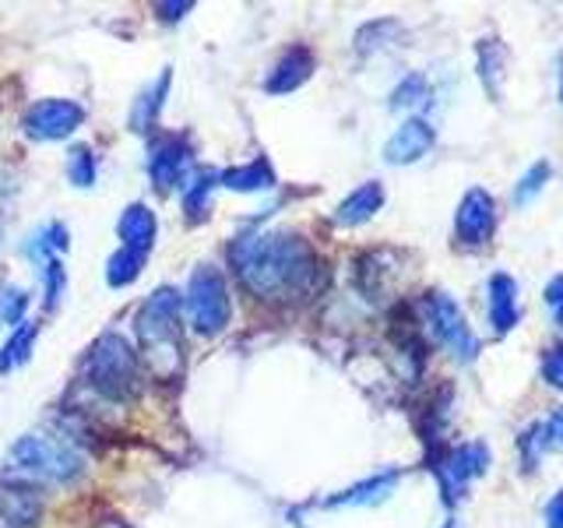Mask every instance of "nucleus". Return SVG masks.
Instances as JSON below:
<instances>
[{
  "label": "nucleus",
  "mask_w": 563,
  "mask_h": 528,
  "mask_svg": "<svg viewBox=\"0 0 563 528\" xmlns=\"http://www.w3.org/2000/svg\"><path fill=\"white\" fill-rule=\"evenodd\" d=\"M43 501L29 486H0V525L4 528H40Z\"/></svg>",
  "instance_id": "nucleus-14"
},
{
  "label": "nucleus",
  "mask_w": 563,
  "mask_h": 528,
  "mask_svg": "<svg viewBox=\"0 0 563 528\" xmlns=\"http://www.w3.org/2000/svg\"><path fill=\"white\" fill-rule=\"evenodd\" d=\"M233 264L243 289L261 304H296L321 286V261L313 246L289 229L240 240Z\"/></svg>",
  "instance_id": "nucleus-1"
},
{
  "label": "nucleus",
  "mask_w": 563,
  "mask_h": 528,
  "mask_svg": "<svg viewBox=\"0 0 563 528\" xmlns=\"http://www.w3.org/2000/svg\"><path fill=\"white\" fill-rule=\"evenodd\" d=\"M419 317H422V324H427V331L433 334V342L444 345L457 363L479 360L483 342H479V334L472 331L465 310L457 307V299H451L448 293H440V289L422 293Z\"/></svg>",
  "instance_id": "nucleus-5"
},
{
  "label": "nucleus",
  "mask_w": 563,
  "mask_h": 528,
  "mask_svg": "<svg viewBox=\"0 0 563 528\" xmlns=\"http://www.w3.org/2000/svg\"><path fill=\"white\" fill-rule=\"evenodd\" d=\"M317 70V57H313V50L310 46H289L282 57L272 64V70L264 75V92L268 96H289V92H296L299 85H307L310 81V75Z\"/></svg>",
  "instance_id": "nucleus-13"
},
{
  "label": "nucleus",
  "mask_w": 563,
  "mask_h": 528,
  "mask_svg": "<svg viewBox=\"0 0 563 528\" xmlns=\"http://www.w3.org/2000/svg\"><path fill=\"white\" fill-rule=\"evenodd\" d=\"M387 194H384V184L380 180H366L360 184L356 190L349 194V198L334 208V226H345V229H356V226H366L369 219L377 216V211L384 208Z\"/></svg>",
  "instance_id": "nucleus-15"
},
{
  "label": "nucleus",
  "mask_w": 563,
  "mask_h": 528,
  "mask_svg": "<svg viewBox=\"0 0 563 528\" xmlns=\"http://www.w3.org/2000/svg\"><path fill=\"white\" fill-rule=\"evenodd\" d=\"M387 32H398V22H391V18H387V22L363 25L360 35H356V53H360V57H369V53H377L380 46H387V40H384Z\"/></svg>",
  "instance_id": "nucleus-31"
},
{
  "label": "nucleus",
  "mask_w": 563,
  "mask_h": 528,
  "mask_svg": "<svg viewBox=\"0 0 563 528\" xmlns=\"http://www.w3.org/2000/svg\"><path fill=\"white\" fill-rule=\"evenodd\" d=\"M190 8H194L190 0H176V4H155V18H163V22H180V18Z\"/></svg>",
  "instance_id": "nucleus-36"
},
{
  "label": "nucleus",
  "mask_w": 563,
  "mask_h": 528,
  "mask_svg": "<svg viewBox=\"0 0 563 528\" xmlns=\"http://www.w3.org/2000/svg\"><path fill=\"white\" fill-rule=\"evenodd\" d=\"M444 528H457V525H454V521H448V525H444Z\"/></svg>",
  "instance_id": "nucleus-38"
},
{
  "label": "nucleus",
  "mask_w": 563,
  "mask_h": 528,
  "mask_svg": "<svg viewBox=\"0 0 563 528\" xmlns=\"http://www.w3.org/2000/svg\"><path fill=\"white\" fill-rule=\"evenodd\" d=\"M553 180V166H550V158H539V163H532L525 173H521V180L515 184V190H510V201H515L518 208L525 205H532L539 194L545 190V184Z\"/></svg>",
  "instance_id": "nucleus-21"
},
{
  "label": "nucleus",
  "mask_w": 563,
  "mask_h": 528,
  "mask_svg": "<svg viewBox=\"0 0 563 528\" xmlns=\"http://www.w3.org/2000/svg\"><path fill=\"white\" fill-rule=\"evenodd\" d=\"M475 75H479V85L486 88V96L497 102L504 75H507V53L497 35H483V40L475 43Z\"/></svg>",
  "instance_id": "nucleus-19"
},
{
  "label": "nucleus",
  "mask_w": 563,
  "mask_h": 528,
  "mask_svg": "<svg viewBox=\"0 0 563 528\" xmlns=\"http://www.w3.org/2000/svg\"><path fill=\"white\" fill-rule=\"evenodd\" d=\"M169 67L158 75L145 92H141L134 102H131V113H128V128L137 131V134H148L155 131V123H158V113H163V106H166V96H169Z\"/></svg>",
  "instance_id": "nucleus-18"
},
{
  "label": "nucleus",
  "mask_w": 563,
  "mask_h": 528,
  "mask_svg": "<svg viewBox=\"0 0 563 528\" xmlns=\"http://www.w3.org/2000/svg\"><path fill=\"white\" fill-rule=\"evenodd\" d=\"M437 145V128L427 117H409L401 128L384 141V163L387 166H412L427 158Z\"/></svg>",
  "instance_id": "nucleus-11"
},
{
  "label": "nucleus",
  "mask_w": 563,
  "mask_h": 528,
  "mask_svg": "<svg viewBox=\"0 0 563 528\" xmlns=\"http://www.w3.org/2000/svg\"><path fill=\"white\" fill-rule=\"evenodd\" d=\"M486 317L493 334H507L515 331L521 321V293H518V278L507 272H493L486 282Z\"/></svg>",
  "instance_id": "nucleus-12"
},
{
  "label": "nucleus",
  "mask_w": 563,
  "mask_h": 528,
  "mask_svg": "<svg viewBox=\"0 0 563 528\" xmlns=\"http://www.w3.org/2000/svg\"><path fill=\"white\" fill-rule=\"evenodd\" d=\"M556 70H560V75H556V78H560V106H563V57H560Z\"/></svg>",
  "instance_id": "nucleus-37"
},
{
  "label": "nucleus",
  "mask_w": 563,
  "mask_h": 528,
  "mask_svg": "<svg viewBox=\"0 0 563 528\" xmlns=\"http://www.w3.org/2000/svg\"><path fill=\"white\" fill-rule=\"evenodd\" d=\"M545 451H550V444H545V430H542V422H528V427L521 430V437H518V454H521L525 472H532Z\"/></svg>",
  "instance_id": "nucleus-29"
},
{
  "label": "nucleus",
  "mask_w": 563,
  "mask_h": 528,
  "mask_svg": "<svg viewBox=\"0 0 563 528\" xmlns=\"http://www.w3.org/2000/svg\"><path fill=\"white\" fill-rule=\"evenodd\" d=\"M81 381L106 402H131L141 387L137 349L117 331H106L81 360Z\"/></svg>",
  "instance_id": "nucleus-3"
},
{
  "label": "nucleus",
  "mask_w": 563,
  "mask_h": 528,
  "mask_svg": "<svg viewBox=\"0 0 563 528\" xmlns=\"http://www.w3.org/2000/svg\"><path fill=\"white\" fill-rule=\"evenodd\" d=\"M401 480V472L398 469H387V472H377V475H369V480L356 483V486H349L342 493H334V497L324 501V507H377L384 504L387 497L395 493Z\"/></svg>",
  "instance_id": "nucleus-16"
},
{
  "label": "nucleus",
  "mask_w": 563,
  "mask_h": 528,
  "mask_svg": "<svg viewBox=\"0 0 563 528\" xmlns=\"http://www.w3.org/2000/svg\"><path fill=\"white\" fill-rule=\"evenodd\" d=\"M427 96H430L427 75L412 70V75H405L395 85V92H391V99H387V106H391V110H416V106H422V99H427Z\"/></svg>",
  "instance_id": "nucleus-26"
},
{
  "label": "nucleus",
  "mask_w": 563,
  "mask_h": 528,
  "mask_svg": "<svg viewBox=\"0 0 563 528\" xmlns=\"http://www.w3.org/2000/svg\"><path fill=\"white\" fill-rule=\"evenodd\" d=\"M25 307H29V293L25 289H4L0 293V328H18L25 321Z\"/></svg>",
  "instance_id": "nucleus-30"
},
{
  "label": "nucleus",
  "mask_w": 563,
  "mask_h": 528,
  "mask_svg": "<svg viewBox=\"0 0 563 528\" xmlns=\"http://www.w3.org/2000/svg\"><path fill=\"white\" fill-rule=\"evenodd\" d=\"M141 268H145V254L131 251V246H120V251L106 261V282H110L113 289H123L141 278Z\"/></svg>",
  "instance_id": "nucleus-23"
},
{
  "label": "nucleus",
  "mask_w": 563,
  "mask_h": 528,
  "mask_svg": "<svg viewBox=\"0 0 563 528\" xmlns=\"http://www.w3.org/2000/svg\"><path fill=\"white\" fill-rule=\"evenodd\" d=\"M117 233H120L123 246H131V251H137V254H148L155 237H158L155 211L148 205H141V201L128 205V208H123V216H120Z\"/></svg>",
  "instance_id": "nucleus-17"
},
{
  "label": "nucleus",
  "mask_w": 563,
  "mask_h": 528,
  "mask_svg": "<svg viewBox=\"0 0 563 528\" xmlns=\"http://www.w3.org/2000/svg\"><path fill=\"white\" fill-rule=\"evenodd\" d=\"M81 123H85V106L75 99H40V102H32L22 117V128L32 141L70 138Z\"/></svg>",
  "instance_id": "nucleus-9"
},
{
  "label": "nucleus",
  "mask_w": 563,
  "mask_h": 528,
  "mask_svg": "<svg viewBox=\"0 0 563 528\" xmlns=\"http://www.w3.org/2000/svg\"><path fill=\"white\" fill-rule=\"evenodd\" d=\"M43 272V307L46 310H57L60 307V296H64V286H67V272H64V261L60 257H49L40 264Z\"/></svg>",
  "instance_id": "nucleus-28"
},
{
  "label": "nucleus",
  "mask_w": 563,
  "mask_h": 528,
  "mask_svg": "<svg viewBox=\"0 0 563 528\" xmlns=\"http://www.w3.org/2000/svg\"><path fill=\"white\" fill-rule=\"evenodd\" d=\"M500 211L486 187H468L454 211V243L462 251H483L497 237Z\"/></svg>",
  "instance_id": "nucleus-8"
},
{
  "label": "nucleus",
  "mask_w": 563,
  "mask_h": 528,
  "mask_svg": "<svg viewBox=\"0 0 563 528\" xmlns=\"http://www.w3.org/2000/svg\"><path fill=\"white\" fill-rule=\"evenodd\" d=\"M542 304H545V310H550L553 324L563 331V272H560V275H553L550 282H545V289H542Z\"/></svg>",
  "instance_id": "nucleus-33"
},
{
  "label": "nucleus",
  "mask_w": 563,
  "mask_h": 528,
  "mask_svg": "<svg viewBox=\"0 0 563 528\" xmlns=\"http://www.w3.org/2000/svg\"><path fill=\"white\" fill-rule=\"evenodd\" d=\"M96 173H99V166H96V155H92V148L88 145H75L67 152V180L75 184V187H92L96 184Z\"/></svg>",
  "instance_id": "nucleus-27"
},
{
  "label": "nucleus",
  "mask_w": 563,
  "mask_h": 528,
  "mask_svg": "<svg viewBox=\"0 0 563 528\" xmlns=\"http://www.w3.org/2000/svg\"><path fill=\"white\" fill-rule=\"evenodd\" d=\"M542 381L553 387V392H563V342L550 345L542 352Z\"/></svg>",
  "instance_id": "nucleus-32"
},
{
  "label": "nucleus",
  "mask_w": 563,
  "mask_h": 528,
  "mask_svg": "<svg viewBox=\"0 0 563 528\" xmlns=\"http://www.w3.org/2000/svg\"><path fill=\"white\" fill-rule=\"evenodd\" d=\"M67 251V229L60 222H49L46 229H40L32 240H29V257L35 264H43L49 257H60Z\"/></svg>",
  "instance_id": "nucleus-24"
},
{
  "label": "nucleus",
  "mask_w": 563,
  "mask_h": 528,
  "mask_svg": "<svg viewBox=\"0 0 563 528\" xmlns=\"http://www.w3.org/2000/svg\"><path fill=\"white\" fill-rule=\"evenodd\" d=\"M542 521H545V528H563V490H556L550 504H545Z\"/></svg>",
  "instance_id": "nucleus-35"
},
{
  "label": "nucleus",
  "mask_w": 563,
  "mask_h": 528,
  "mask_svg": "<svg viewBox=\"0 0 563 528\" xmlns=\"http://www.w3.org/2000/svg\"><path fill=\"white\" fill-rule=\"evenodd\" d=\"M8 472L43 483H70L85 472V458L49 433H25L8 451Z\"/></svg>",
  "instance_id": "nucleus-4"
},
{
  "label": "nucleus",
  "mask_w": 563,
  "mask_h": 528,
  "mask_svg": "<svg viewBox=\"0 0 563 528\" xmlns=\"http://www.w3.org/2000/svg\"><path fill=\"white\" fill-rule=\"evenodd\" d=\"M489 462H493V454H489L486 440H468V444H457V448L433 454L430 469H433L437 483H440V493H444V504L448 507L462 504L468 483L479 480V475H486Z\"/></svg>",
  "instance_id": "nucleus-7"
},
{
  "label": "nucleus",
  "mask_w": 563,
  "mask_h": 528,
  "mask_svg": "<svg viewBox=\"0 0 563 528\" xmlns=\"http://www.w3.org/2000/svg\"><path fill=\"white\" fill-rule=\"evenodd\" d=\"M542 430H545V444H550V451L553 448H563V405L560 409L542 422Z\"/></svg>",
  "instance_id": "nucleus-34"
},
{
  "label": "nucleus",
  "mask_w": 563,
  "mask_h": 528,
  "mask_svg": "<svg viewBox=\"0 0 563 528\" xmlns=\"http://www.w3.org/2000/svg\"><path fill=\"white\" fill-rule=\"evenodd\" d=\"M137 352L152 363L158 377H180L187 366L184 352V296L173 286L155 289L134 314Z\"/></svg>",
  "instance_id": "nucleus-2"
},
{
  "label": "nucleus",
  "mask_w": 563,
  "mask_h": 528,
  "mask_svg": "<svg viewBox=\"0 0 563 528\" xmlns=\"http://www.w3.org/2000/svg\"><path fill=\"white\" fill-rule=\"evenodd\" d=\"M32 342H35V324L22 321L11 331L8 345L0 349V374H8L11 366H22L29 360V352H32Z\"/></svg>",
  "instance_id": "nucleus-25"
},
{
  "label": "nucleus",
  "mask_w": 563,
  "mask_h": 528,
  "mask_svg": "<svg viewBox=\"0 0 563 528\" xmlns=\"http://www.w3.org/2000/svg\"><path fill=\"white\" fill-rule=\"evenodd\" d=\"M219 184V173L216 169H198L194 173V180L187 184L184 190V211H187V219H205L208 216V198H211V190H216Z\"/></svg>",
  "instance_id": "nucleus-22"
},
{
  "label": "nucleus",
  "mask_w": 563,
  "mask_h": 528,
  "mask_svg": "<svg viewBox=\"0 0 563 528\" xmlns=\"http://www.w3.org/2000/svg\"><path fill=\"white\" fill-rule=\"evenodd\" d=\"M219 184L225 190H236V194H257V190H272L275 187V169L268 158H254V163L236 166V169H225L219 173Z\"/></svg>",
  "instance_id": "nucleus-20"
},
{
  "label": "nucleus",
  "mask_w": 563,
  "mask_h": 528,
  "mask_svg": "<svg viewBox=\"0 0 563 528\" xmlns=\"http://www.w3.org/2000/svg\"><path fill=\"white\" fill-rule=\"evenodd\" d=\"M0 240H4V226H0Z\"/></svg>",
  "instance_id": "nucleus-39"
},
{
  "label": "nucleus",
  "mask_w": 563,
  "mask_h": 528,
  "mask_svg": "<svg viewBox=\"0 0 563 528\" xmlns=\"http://www.w3.org/2000/svg\"><path fill=\"white\" fill-rule=\"evenodd\" d=\"M190 163V141L184 134H158L148 145V176L155 190H173L184 180V169Z\"/></svg>",
  "instance_id": "nucleus-10"
},
{
  "label": "nucleus",
  "mask_w": 563,
  "mask_h": 528,
  "mask_svg": "<svg viewBox=\"0 0 563 528\" xmlns=\"http://www.w3.org/2000/svg\"><path fill=\"white\" fill-rule=\"evenodd\" d=\"M184 310L190 328L211 339V334L225 331L229 317H233V299H229V286L225 275L211 264H201L194 268L190 282H187V296H184Z\"/></svg>",
  "instance_id": "nucleus-6"
}]
</instances>
